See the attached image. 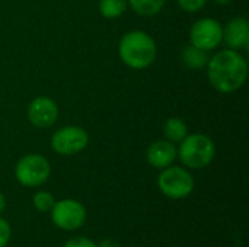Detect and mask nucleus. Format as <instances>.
Segmentation results:
<instances>
[{
    "instance_id": "obj_12",
    "label": "nucleus",
    "mask_w": 249,
    "mask_h": 247,
    "mask_svg": "<svg viewBox=\"0 0 249 247\" xmlns=\"http://www.w3.org/2000/svg\"><path fill=\"white\" fill-rule=\"evenodd\" d=\"M181 58H182V63L185 64L187 68L198 71V70H203L207 67L210 55L207 51H203V49L188 44L187 47H184V49L181 52Z\"/></svg>"
},
{
    "instance_id": "obj_10",
    "label": "nucleus",
    "mask_w": 249,
    "mask_h": 247,
    "mask_svg": "<svg viewBox=\"0 0 249 247\" xmlns=\"http://www.w3.org/2000/svg\"><path fill=\"white\" fill-rule=\"evenodd\" d=\"M223 42L231 49H242L249 45V23L242 16H235L223 25Z\"/></svg>"
},
{
    "instance_id": "obj_7",
    "label": "nucleus",
    "mask_w": 249,
    "mask_h": 247,
    "mask_svg": "<svg viewBox=\"0 0 249 247\" xmlns=\"http://www.w3.org/2000/svg\"><path fill=\"white\" fill-rule=\"evenodd\" d=\"M223 42V25L213 17H201L191 25L190 44L203 49L213 51Z\"/></svg>"
},
{
    "instance_id": "obj_1",
    "label": "nucleus",
    "mask_w": 249,
    "mask_h": 247,
    "mask_svg": "<svg viewBox=\"0 0 249 247\" xmlns=\"http://www.w3.org/2000/svg\"><path fill=\"white\" fill-rule=\"evenodd\" d=\"M209 83L223 95L238 92L248 77V61L236 49H222L210 57L207 63Z\"/></svg>"
},
{
    "instance_id": "obj_14",
    "label": "nucleus",
    "mask_w": 249,
    "mask_h": 247,
    "mask_svg": "<svg viewBox=\"0 0 249 247\" xmlns=\"http://www.w3.org/2000/svg\"><path fill=\"white\" fill-rule=\"evenodd\" d=\"M131 10L143 17H152L162 12L166 0H127Z\"/></svg>"
},
{
    "instance_id": "obj_3",
    "label": "nucleus",
    "mask_w": 249,
    "mask_h": 247,
    "mask_svg": "<svg viewBox=\"0 0 249 247\" xmlns=\"http://www.w3.org/2000/svg\"><path fill=\"white\" fill-rule=\"evenodd\" d=\"M178 157L188 169H203L212 165L216 157L214 141L201 132L188 134L177 148Z\"/></svg>"
},
{
    "instance_id": "obj_21",
    "label": "nucleus",
    "mask_w": 249,
    "mask_h": 247,
    "mask_svg": "<svg viewBox=\"0 0 249 247\" xmlns=\"http://www.w3.org/2000/svg\"><path fill=\"white\" fill-rule=\"evenodd\" d=\"M4 208H6V198H4V195L0 192V214L4 211Z\"/></svg>"
},
{
    "instance_id": "obj_15",
    "label": "nucleus",
    "mask_w": 249,
    "mask_h": 247,
    "mask_svg": "<svg viewBox=\"0 0 249 247\" xmlns=\"http://www.w3.org/2000/svg\"><path fill=\"white\" fill-rule=\"evenodd\" d=\"M98 9L105 19H118L128 9V3L127 0H99Z\"/></svg>"
},
{
    "instance_id": "obj_6",
    "label": "nucleus",
    "mask_w": 249,
    "mask_h": 247,
    "mask_svg": "<svg viewBox=\"0 0 249 247\" xmlns=\"http://www.w3.org/2000/svg\"><path fill=\"white\" fill-rule=\"evenodd\" d=\"M89 144V134L77 125L58 128L51 137V148L60 156H74L82 153Z\"/></svg>"
},
{
    "instance_id": "obj_20",
    "label": "nucleus",
    "mask_w": 249,
    "mask_h": 247,
    "mask_svg": "<svg viewBox=\"0 0 249 247\" xmlns=\"http://www.w3.org/2000/svg\"><path fill=\"white\" fill-rule=\"evenodd\" d=\"M98 247H120V245L117 243V242H114V240H109V239H107V240H104V242H101Z\"/></svg>"
},
{
    "instance_id": "obj_17",
    "label": "nucleus",
    "mask_w": 249,
    "mask_h": 247,
    "mask_svg": "<svg viewBox=\"0 0 249 247\" xmlns=\"http://www.w3.org/2000/svg\"><path fill=\"white\" fill-rule=\"evenodd\" d=\"M207 1L209 0H177L178 6L187 13H196L201 10L207 4Z\"/></svg>"
},
{
    "instance_id": "obj_4",
    "label": "nucleus",
    "mask_w": 249,
    "mask_h": 247,
    "mask_svg": "<svg viewBox=\"0 0 249 247\" xmlns=\"http://www.w3.org/2000/svg\"><path fill=\"white\" fill-rule=\"evenodd\" d=\"M15 176L20 185L36 188L44 185L51 176V165L42 154L31 153L19 159L15 166Z\"/></svg>"
},
{
    "instance_id": "obj_2",
    "label": "nucleus",
    "mask_w": 249,
    "mask_h": 247,
    "mask_svg": "<svg viewBox=\"0 0 249 247\" xmlns=\"http://www.w3.org/2000/svg\"><path fill=\"white\" fill-rule=\"evenodd\" d=\"M121 61L133 70L149 68L158 57L155 39L144 31H130L123 35L118 44Z\"/></svg>"
},
{
    "instance_id": "obj_18",
    "label": "nucleus",
    "mask_w": 249,
    "mask_h": 247,
    "mask_svg": "<svg viewBox=\"0 0 249 247\" xmlns=\"http://www.w3.org/2000/svg\"><path fill=\"white\" fill-rule=\"evenodd\" d=\"M10 224L0 217V247H6L10 240Z\"/></svg>"
},
{
    "instance_id": "obj_13",
    "label": "nucleus",
    "mask_w": 249,
    "mask_h": 247,
    "mask_svg": "<svg viewBox=\"0 0 249 247\" xmlns=\"http://www.w3.org/2000/svg\"><path fill=\"white\" fill-rule=\"evenodd\" d=\"M163 135H165V140L174 144H179L188 135V127L184 119L172 116L163 125Z\"/></svg>"
},
{
    "instance_id": "obj_22",
    "label": "nucleus",
    "mask_w": 249,
    "mask_h": 247,
    "mask_svg": "<svg viewBox=\"0 0 249 247\" xmlns=\"http://www.w3.org/2000/svg\"><path fill=\"white\" fill-rule=\"evenodd\" d=\"M216 4H220V6H228V4H231L233 0H213Z\"/></svg>"
},
{
    "instance_id": "obj_5",
    "label": "nucleus",
    "mask_w": 249,
    "mask_h": 247,
    "mask_svg": "<svg viewBox=\"0 0 249 247\" xmlns=\"http://www.w3.org/2000/svg\"><path fill=\"white\" fill-rule=\"evenodd\" d=\"M158 186L165 197L171 199H182L194 191V178L184 167L169 166L162 169L158 176Z\"/></svg>"
},
{
    "instance_id": "obj_8",
    "label": "nucleus",
    "mask_w": 249,
    "mask_h": 247,
    "mask_svg": "<svg viewBox=\"0 0 249 247\" xmlns=\"http://www.w3.org/2000/svg\"><path fill=\"white\" fill-rule=\"evenodd\" d=\"M53 223L66 231L80 229L86 221V210L76 199H63L54 204L51 208Z\"/></svg>"
},
{
    "instance_id": "obj_19",
    "label": "nucleus",
    "mask_w": 249,
    "mask_h": 247,
    "mask_svg": "<svg viewBox=\"0 0 249 247\" xmlns=\"http://www.w3.org/2000/svg\"><path fill=\"white\" fill-rule=\"evenodd\" d=\"M64 247H98V245L88 237H74V239H70L64 245Z\"/></svg>"
},
{
    "instance_id": "obj_11",
    "label": "nucleus",
    "mask_w": 249,
    "mask_h": 247,
    "mask_svg": "<svg viewBox=\"0 0 249 247\" xmlns=\"http://www.w3.org/2000/svg\"><path fill=\"white\" fill-rule=\"evenodd\" d=\"M178 157L177 146L168 140H158L152 143L146 151L147 163L155 169H165L174 165Z\"/></svg>"
},
{
    "instance_id": "obj_9",
    "label": "nucleus",
    "mask_w": 249,
    "mask_h": 247,
    "mask_svg": "<svg viewBox=\"0 0 249 247\" xmlns=\"http://www.w3.org/2000/svg\"><path fill=\"white\" fill-rule=\"evenodd\" d=\"M26 116L35 128H51L58 119V105L48 96H36L28 105Z\"/></svg>"
},
{
    "instance_id": "obj_16",
    "label": "nucleus",
    "mask_w": 249,
    "mask_h": 247,
    "mask_svg": "<svg viewBox=\"0 0 249 247\" xmlns=\"http://www.w3.org/2000/svg\"><path fill=\"white\" fill-rule=\"evenodd\" d=\"M32 202H34L35 210H38L39 213H48V211H51V208L55 204L54 197L50 192H47V191L36 192L34 195V198H32Z\"/></svg>"
}]
</instances>
